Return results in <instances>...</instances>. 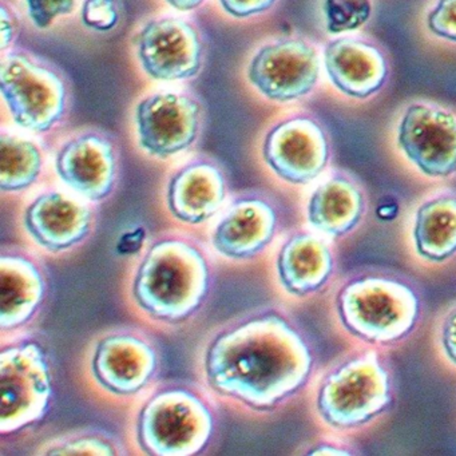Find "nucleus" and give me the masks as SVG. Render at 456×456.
Listing matches in <instances>:
<instances>
[{
	"instance_id": "7",
	"label": "nucleus",
	"mask_w": 456,
	"mask_h": 456,
	"mask_svg": "<svg viewBox=\"0 0 456 456\" xmlns=\"http://www.w3.org/2000/svg\"><path fill=\"white\" fill-rule=\"evenodd\" d=\"M0 439L36 431L54 410L57 370L46 336L39 330L0 338Z\"/></svg>"
},
{
	"instance_id": "32",
	"label": "nucleus",
	"mask_w": 456,
	"mask_h": 456,
	"mask_svg": "<svg viewBox=\"0 0 456 456\" xmlns=\"http://www.w3.org/2000/svg\"><path fill=\"white\" fill-rule=\"evenodd\" d=\"M0 22H2V26H0L2 38H0V41H2V52H4L12 45V42L14 41L15 34H17V25H15L14 17H12V12H9L4 4L2 6Z\"/></svg>"
},
{
	"instance_id": "1",
	"label": "nucleus",
	"mask_w": 456,
	"mask_h": 456,
	"mask_svg": "<svg viewBox=\"0 0 456 456\" xmlns=\"http://www.w3.org/2000/svg\"><path fill=\"white\" fill-rule=\"evenodd\" d=\"M316 370L314 340L280 304L218 322L194 354L197 380L223 408L249 419L281 412L314 383Z\"/></svg>"
},
{
	"instance_id": "6",
	"label": "nucleus",
	"mask_w": 456,
	"mask_h": 456,
	"mask_svg": "<svg viewBox=\"0 0 456 456\" xmlns=\"http://www.w3.org/2000/svg\"><path fill=\"white\" fill-rule=\"evenodd\" d=\"M156 330L141 324H114L95 332L81 360L86 388L97 399L130 407L165 373V354Z\"/></svg>"
},
{
	"instance_id": "4",
	"label": "nucleus",
	"mask_w": 456,
	"mask_h": 456,
	"mask_svg": "<svg viewBox=\"0 0 456 456\" xmlns=\"http://www.w3.org/2000/svg\"><path fill=\"white\" fill-rule=\"evenodd\" d=\"M423 296L410 276L364 266L335 287L332 311L340 330L360 346L388 349L407 341L423 319Z\"/></svg>"
},
{
	"instance_id": "25",
	"label": "nucleus",
	"mask_w": 456,
	"mask_h": 456,
	"mask_svg": "<svg viewBox=\"0 0 456 456\" xmlns=\"http://www.w3.org/2000/svg\"><path fill=\"white\" fill-rule=\"evenodd\" d=\"M328 33L332 36L359 30L372 15L370 0H324Z\"/></svg>"
},
{
	"instance_id": "29",
	"label": "nucleus",
	"mask_w": 456,
	"mask_h": 456,
	"mask_svg": "<svg viewBox=\"0 0 456 456\" xmlns=\"http://www.w3.org/2000/svg\"><path fill=\"white\" fill-rule=\"evenodd\" d=\"M434 36L456 44V0H439L427 18Z\"/></svg>"
},
{
	"instance_id": "21",
	"label": "nucleus",
	"mask_w": 456,
	"mask_h": 456,
	"mask_svg": "<svg viewBox=\"0 0 456 456\" xmlns=\"http://www.w3.org/2000/svg\"><path fill=\"white\" fill-rule=\"evenodd\" d=\"M324 63L333 86L356 100L372 97L388 78V63L383 53L362 39L330 42L325 47Z\"/></svg>"
},
{
	"instance_id": "33",
	"label": "nucleus",
	"mask_w": 456,
	"mask_h": 456,
	"mask_svg": "<svg viewBox=\"0 0 456 456\" xmlns=\"http://www.w3.org/2000/svg\"><path fill=\"white\" fill-rule=\"evenodd\" d=\"M165 2L178 12H191V10L201 6L204 0H165Z\"/></svg>"
},
{
	"instance_id": "2",
	"label": "nucleus",
	"mask_w": 456,
	"mask_h": 456,
	"mask_svg": "<svg viewBox=\"0 0 456 456\" xmlns=\"http://www.w3.org/2000/svg\"><path fill=\"white\" fill-rule=\"evenodd\" d=\"M218 279V260L202 234L162 229L143 241L122 282L127 311L156 332L193 327L209 308Z\"/></svg>"
},
{
	"instance_id": "12",
	"label": "nucleus",
	"mask_w": 456,
	"mask_h": 456,
	"mask_svg": "<svg viewBox=\"0 0 456 456\" xmlns=\"http://www.w3.org/2000/svg\"><path fill=\"white\" fill-rule=\"evenodd\" d=\"M232 194L231 178L221 162L213 157H191L167 175L162 215L172 226L204 234Z\"/></svg>"
},
{
	"instance_id": "31",
	"label": "nucleus",
	"mask_w": 456,
	"mask_h": 456,
	"mask_svg": "<svg viewBox=\"0 0 456 456\" xmlns=\"http://www.w3.org/2000/svg\"><path fill=\"white\" fill-rule=\"evenodd\" d=\"M304 455H354L356 451L352 450L351 445L346 444L341 439L333 437H320L314 442L309 443L300 451Z\"/></svg>"
},
{
	"instance_id": "18",
	"label": "nucleus",
	"mask_w": 456,
	"mask_h": 456,
	"mask_svg": "<svg viewBox=\"0 0 456 456\" xmlns=\"http://www.w3.org/2000/svg\"><path fill=\"white\" fill-rule=\"evenodd\" d=\"M319 77V55L301 39H281L261 47L248 69L250 84L274 102H292L305 97L316 86Z\"/></svg>"
},
{
	"instance_id": "16",
	"label": "nucleus",
	"mask_w": 456,
	"mask_h": 456,
	"mask_svg": "<svg viewBox=\"0 0 456 456\" xmlns=\"http://www.w3.org/2000/svg\"><path fill=\"white\" fill-rule=\"evenodd\" d=\"M138 145L153 159L169 161L191 151L201 129V106L191 95L159 93L135 110Z\"/></svg>"
},
{
	"instance_id": "11",
	"label": "nucleus",
	"mask_w": 456,
	"mask_h": 456,
	"mask_svg": "<svg viewBox=\"0 0 456 456\" xmlns=\"http://www.w3.org/2000/svg\"><path fill=\"white\" fill-rule=\"evenodd\" d=\"M0 90L22 129L44 134L65 116L68 87L62 77L25 53H10L2 60Z\"/></svg>"
},
{
	"instance_id": "9",
	"label": "nucleus",
	"mask_w": 456,
	"mask_h": 456,
	"mask_svg": "<svg viewBox=\"0 0 456 456\" xmlns=\"http://www.w3.org/2000/svg\"><path fill=\"white\" fill-rule=\"evenodd\" d=\"M284 232L279 200L261 189H244L233 191L202 236L218 263L248 266L266 257Z\"/></svg>"
},
{
	"instance_id": "10",
	"label": "nucleus",
	"mask_w": 456,
	"mask_h": 456,
	"mask_svg": "<svg viewBox=\"0 0 456 456\" xmlns=\"http://www.w3.org/2000/svg\"><path fill=\"white\" fill-rule=\"evenodd\" d=\"M47 258L26 244L0 249V338L38 330L53 292Z\"/></svg>"
},
{
	"instance_id": "14",
	"label": "nucleus",
	"mask_w": 456,
	"mask_h": 456,
	"mask_svg": "<svg viewBox=\"0 0 456 456\" xmlns=\"http://www.w3.org/2000/svg\"><path fill=\"white\" fill-rule=\"evenodd\" d=\"M121 156L109 135L85 132L60 146L54 157L58 183L77 196L102 208L121 183Z\"/></svg>"
},
{
	"instance_id": "23",
	"label": "nucleus",
	"mask_w": 456,
	"mask_h": 456,
	"mask_svg": "<svg viewBox=\"0 0 456 456\" xmlns=\"http://www.w3.org/2000/svg\"><path fill=\"white\" fill-rule=\"evenodd\" d=\"M45 173V154L30 138L2 133L0 193L2 199H25L36 191Z\"/></svg>"
},
{
	"instance_id": "28",
	"label": "nucleus",
	"mask_w": 456,
	"mask_h": 456,
	"mask_svg": "<svg viewBox=\"0 0 456 456\" xmlns=\"http://www.w3.org/2000/svg\"><path fill=\"white\" fill-rule=\"evenodd\" d=\"M28 15L38 28H47L57 18L76 9V0H26Z\"/></svg>"
},
{
	"instance_id": "13",
	"label": "nucleus",
	"mask_w": 456,
	"mask_h": 456,
	"mask_svg": "<svg viewBox=\"0 0 456 456\" xmlns=\"http://www.w3.org/2000/svg\"><path fill=\"white\" fill-rule=\"evenodd\" d=\"M274 289L295 303L322 295L336 273L333 241L301 225L285 231L269 253Z\"/></svg>"
},
{
	"instance_id": "26",
	"label": "nucleus",
	"mask_w": 456,
	"mask_h": 456,
	"mask_svg": "<svg viewBox=\"0 0 456 456\" xmlns=\"http://www.w3.org/2000/svg\"><path fill=\"white\" fill-rule=\"evenodd\" d=\"M434 340L445 364L456 370V300L445 305L437 314Z\"/></svg>"
},
{
	"instance_id": "19",
	"label": "nucleus",
	"mask_w": 456,
	"mask_h": 456,
	"mask_svg": "<svg viewBox=\"0 0 456 456\" xmlns=\"http://www.w3.org/2000/svg\"><path fill=\"white\" fill-rule=\"evenodd\" d=\"M204 45L191 23L175 17L159 18L143 26L138 37V58L151 78L161 82L194 78L202 68Z\"/></svg>"
},
{
	"instance_id": "8",
	"label": "nucleus",
	"mask_w": 456,
	"mask_h": 456,
	"mask_svg": "<svg viewBox=\"0 0 456 456\" xmlns=\"http://www.w3.org/2000/svg\"><path fill=\"white\" fill-rule=\"evenodd\" d=\"M22 200L17 218L20 237L44 257H71L94 239L100 228L102 208L60 183L42 186Z\"/></svg>"
},
{
	"instance_id": "3",
	"label": "nucleus",
	"mask_w": 456,
	"mask_h": 456,
	"mask_svg": "<svg viewBox=\"0 0 456 456\" xmlns=\"http://www.w3.org/2000/svg\"><path fill=\"white\" fill-rule=\"evenodd\" d=\"M223 410L199 380L164 378L130 405L125 439L133 455H210L223 437Z\"/></svg>"
},
{
	"instance_id": "22",
	"label": "nucleus",
	"mask_w": 456,
	"mask_h": 456,
	"mask_svg": "<svg viewBox=\"0 0 456 456\" xmlns=\"http://www.w3.org/2000/svg\"><path fill=\"white\" fill-rule=\"evenodd\" d=\"M411 247L420 263L442 266L456 258V191L424 197L411 217Z\"/></svg>"
},
{
	"instance_id": "27",
	"label": "nucleus",
	"mask_w": 456,
	"mask_h": 456,
	"mask_svg": "<svg viewBox=\"0 0 456 456\" xmlns=\"http://www.w3.org/2000/svg\"><path fill=\"white\" fill-rule=\"evenodd\" d=\"M119 9L116 0H85L82 22L93 30L110 31L118 25Z\"/></svg>"
},
{
	"instance_id": "15",
	"label": "nucleus",
	"mask_w": 456,
	"mask_h": 456,
	"mask_svg": "<svg viewBox=\"0 0 456 456\" xmlns=\"http://www.w3.org/2000/svg\"><path fill=\"white\" fill-rule=\"evenodd\" d=\"M261 157L280 183L305 188L319 181L327 170L330 141L319 122L309 117H293L269 130L261 146Z\"/></svg>"
},
{
	"instance_id": "24",
	"label": "nucleus",
	"mask_w": 456,
	"mask_h": 456,
	"mask_svg": "<svg viewBox=\"0 0 456 456\" xmlns=\"http://www.w3.org/2000/svg\"><path fill=\"white\" fill-rule=\"evenodd\" d=\"M31 455H133L126 439L101 426L77 427L45 439L36 445Z\"/></svg>"
},
{
	"instance_id": "20",
	"label": "nucleus",
	"mask_w": 456,
	"mask_h": 456,
	"mask_svg": "<svg viewBox=\"0 0 456 456\" xmlns=\"http://www.w3.org/2000/svg\"><path fill=\"white\" fill-rule=\"evenodd\" d=\"M368 213V197L362 183L346 172L320 178L304 204V225L330 241L351 236Z\"/></svg>"
},
{
	"instance_id": "17",
	"label": "nucleus",
	"mask_w": 456,
	"mask_h": 456,
	"mask_svg": "<svg viewBox=\"0 0 456 456\" xmlns=\"http://www.w3.org/2000/svg\"><path fill=\"white\" fill-rule=\"evenodd\" d=\"M397 145L424 177L448 180L456 175V117L450 111L413 103L400 119Z\"/></svg>"
},
{
	"instance_id": "30",
	"label": "nucleus",
	"mask_w": 456,
	"mask_h": 456,
	"mask_svg": "<svg viewBox=\"0 0 456 456\" xmlns=\"http://www.w3.org/2000/svg\"><path fill=\"white\" fill-rule=\"evenodd\" d=\"M276 2L277 0H220V4L226 14L242 20L268 12Z\"/></svg>"
},
{
	"instance_id": "5",
	"label": "nucleus",
	"mask_w": 456,
	"mask_h": 456,
	"mask_svg": "<svg viewBox=\"0 0 456 456\" xmlns=\"http://www.w3.org/2000/svg\"><path fill=\"white\" fill-rule=\"evenodd\" d=\"M396 381L384 349L362 346L333 360L314 380L317 420L338 434L368 428L391 412Z\"/></svg>"
}]
</instances>
